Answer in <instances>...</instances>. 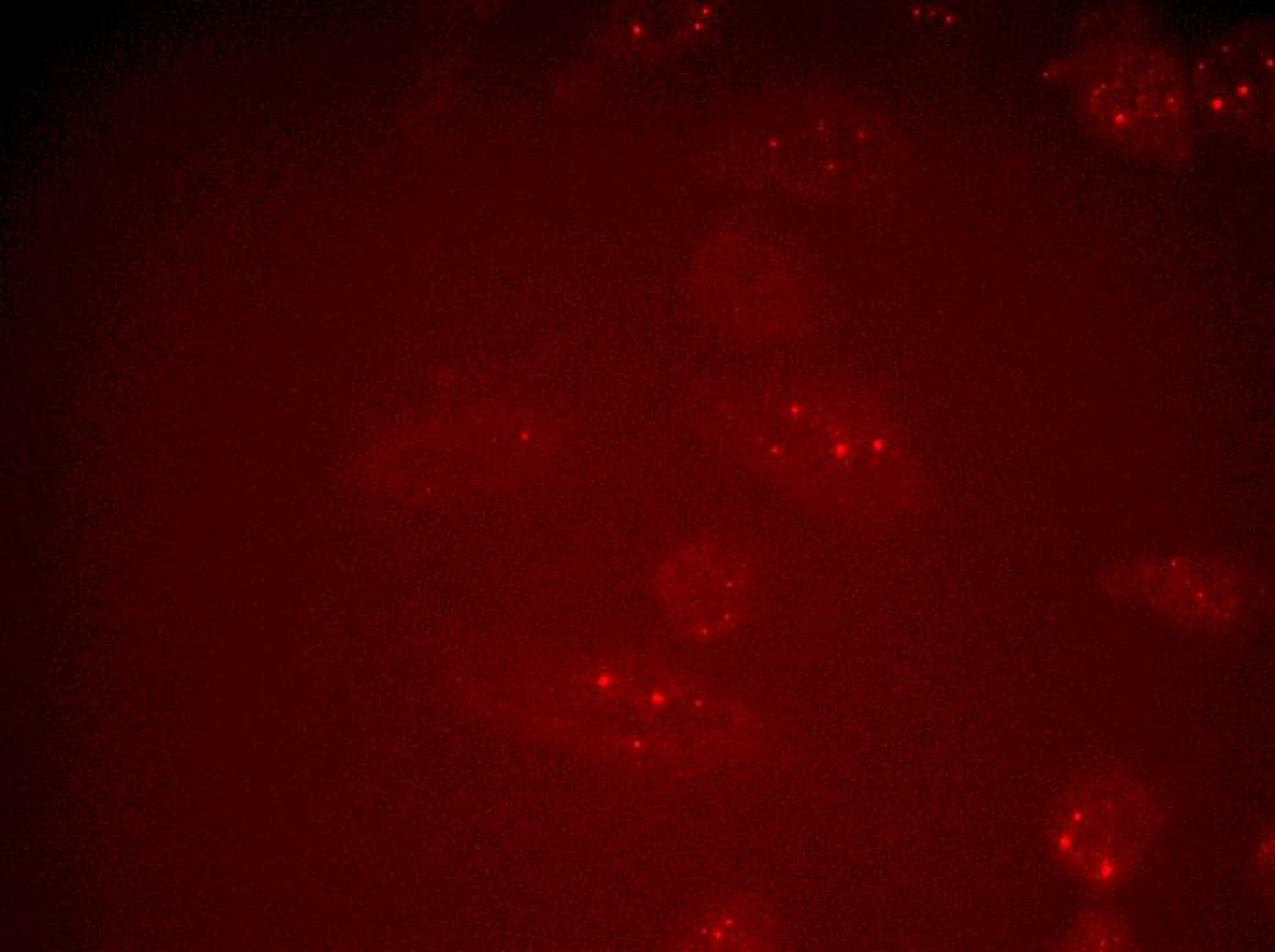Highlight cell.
Returning <instances> with one entry per match:
<instances>
[{
  "mask_svg": "<svg viewBox=\"0 0 1275 952\" xmlns=\"http://www.w3.org/2000/svg\"><path fill=\"white\" fill-rule=\"evenodd\" d=\"M28 889H26L23 881H17L15 885L8 889V912L4 920H8V925L4 923V936L8 934V941L15 951H31L36 949V941L31 940L30 930H28Z\"/></svg>",
  "mask_w": 1275,
  "mask_h": 952,
  "instance_id": "obj_1",
  "label": "cell"
},
{
  "mask_svg": "<svg viewBox=\"0 0 1275 952\" xmlns=\"http://www.w3.org/2000/svg\"><path fill=\"white\" fill-rule=\"evenodd\" d=\"M30 805L28 769L17 762L2 764V811L10 821L26 818Z\"/></svg>",
  "mask_w": 1275,
  "mask_h": 952,
  "instance_id": "obj_2",
  "label": "cell"
}]
</instances>
